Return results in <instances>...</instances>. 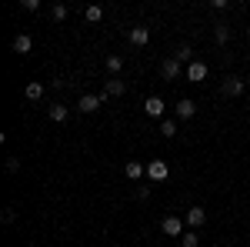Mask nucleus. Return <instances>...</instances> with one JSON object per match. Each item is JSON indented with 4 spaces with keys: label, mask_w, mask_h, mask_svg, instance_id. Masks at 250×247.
I'll use <instances>...</instances> for the list:
<instances>
[{
    "label": "nucleus",
    "mask_w": 250,
    "mask_h": 247,
    "mask_svg": "<svg viewBox=\"0 0 250 247\" xmlns=\"http://www.w3.org/2000/svg\"><path fill=\"white\" fill-rule=\"evenodd\" d=\"M247 90V80H240V77H227L224 84H220V94L224 97H240Z\"/></svg>",
    "instance_id": "f257e3e1"
},
{
    "label": "nucleus",
    "mask_w": 250,
    "mask_h": 247,
    "mask_svg": "<svg viewBox=\"0 0 250 247\" xmlns=\"http://www.w3.org/2000/svg\"><path fill=\"white\" fill-rule=\"evenodd\" d=\"M147 177H150V180H157V184H160V180H167V177H170L167 160H150V164H147Z\"/></svg>",
    "instance_id": "f03ea898"
},
{
    "label": "nucleus",
    "mask_w": 250,
    "mask_h": 247,
    "mask_svg": "<svg viewBox=\"0 0 250 247\" xmlns=\"http://www.w3.org/2000/svg\"><path fill=\"white\" fill-rule=\"evenodd\" d=\"M164 234L167 237H184V217H177V214H170V217H164Z\"/></svg>",
    "instance_id": "7ed1b4c3"
},
{
    "label": "nucleus",
    "mask_w": 250,
    "mask_h": 247,
    "mask_svg": "<svg viewBox=\"0 0 250 247\" xmlns=\"http://www.w3.org/2000/svg\"><path fill=\"white\" fill-rule=\"evenodd\" d=\"M164 111H167V107H164V100H160V97H147V100H144V114H147V117L164 120Z\"/></svg>",
    "instance_id": "20e7f679"
},
{
    "label": "nucleus",
    "mask_w": 250,
    "mask_h": 247,
    "mask_svg": "<svg viewBox=\"0 0 250 247\" xmlns=\"http://www.w3.org/2000/svg\"><path fill=\"white\" fill-rule=\"evenodd\" d=\"M173 111H177V120H190V117L197 114V104H193L190 97H180V100H177V107H173Z\"/></svg>",
    "instance_id": "39448f33"
},
{
    "label": "nucleus",
    "mask_w": 250,
    "mask_h": 247,
    "mask_svg": "<svg viewBox=\"0 0 250 247\" xmlns=\"http://www.w3.org/2000/svg\"><path fill=\"white\" fill-rule=\"evenodd\" d=\"M100 100H104V97H97V94H83L77 100V111L80 114H94V111H100Z\"/></svg>",
    "instance_id": "423d86ee"
},
{
    "label": "nucleus",
    "mask_w": 250,
    "mask_h": 247,
    "mask_svg": "<svg viewBox=\"0 0 250 247\" xmlns=\"http://www.w3.org/2000/svg\"><path fill=\"white\" fill-rule=\"evenodd\" d=\"M180 67H184V64H180L177 57H167L164 64H160V74H164V80H177V77H180Z\"/></svg>",
    "instance_id": "0eeeda50"
},
{
    "label": "nucleus",
    "mask_w": 250,
    "mask_h": 247,
    "mask_svg": "<svg viewBox=\"0 0 250 247\" xmlns=\"http://www.w3.org/2000/svg\"><path fill=\"white\" fill-rule=\"evenodd\" d=\"M184 221H187L190 227H204V224H207V210L204 207H190L187 214H184Z\"/></svg>",
    "instance_id": "6e6552de"
},
{
    "label": "nucleus",
    "mask_w": 250,
    "mask_h": 247,
    "mask_svg": "<svg viewBox=\"0 0 250 247\" xmlns=\"http://www.w3.org/2000/svg\"><path fill=\"white\" fill-rule=\"evenodd\" d=\"M207 77V64H200V60H193V64H187V80H193V84H200Z\"/></svg>",
    "instance_id": "1a4fd4ad"
},
{
    "label": "nucleus",
    "mask_w": 250,
    "mask_h": 247,
    "mask_svg": "<svg viewBox=\"0 0 250 247\" xmlns=\"http://www.w3.org/2000/svg\"><path fill=\"white\" fill-rule=\"evenodd\" d=\"M124 174H127V180H140V177L147 174V167H144L140 160H127V167H124Z\"/></svg>",
    "instance_id": "9d476101"
},
{
    "label": "nucleus",
    "mask_w": 250,
    "mask_h": 247,
    "mask_svg": "<svg viewBox=\"0 0 250 247\" xmlns=\"http://www.w3.org/2000/svg\"><path fill=\"white\" fill-rule=\"evenodd\" d=\"M104 94H107V97H124V94H127V84H124V80H117V77H114V80H107V87H104Z\"/></svg>",
    "instance_id": "9b49d317"
},
{
    "label": "nucleus",
    "mask_w": 250,
    "mask_h": 247,
    "mask_svg": "<svg viewBox=\"0 0 250 247\" xmlns=\"http://www.w3.org/2000/svg\"><path fill=\"white\" fill-rule=\"evenodd\" d=\"M147 40H150V30H147V27H134V30H130V44H134V47H144Z\"/></svg>",
    "instance_id": "f8f14e48"
},
{
    "label": "nucleus",
    "mask_w": 250,
    "mask_h": 247,
    "mask_svg": "<svg viewBox=\"0 0 250 247\" xmlns=\"http://www.w3.org/2000/svg\"><path fill=\"white\" fill-rule=\"evenodd\" d=\"M47 114H50V120H54V124H63V120L70 117V111H67L63 104H50V111H47Z\"/></svg>",
    "instance_id": "ddd939ff"
},
{
    "label": "nucleus",
    "mask_w": 250,
    "mask_h": 247,
    "mask_svg": "<svg viewBox=\"0 0 250 247\" xmlns=\"http://www.w3.org/2000/svg\"><path fill=\"white\" fill-rule=\"evenodd\" d=\"M30 47H34V40L27 37V34H17V37H14V50H17V54H27Z\"/></svg>",
    "instance_id": "4468645a"
},
{
    "label": "nucleus",
    "mask_w": 250,
    "mask_h": 247,
    "mask_svg": "<svg viewBox=\"0 0 250 247\" xmlns=\"http://www.w3.org/2000/svg\"><path fill=\"white\" fill-rule=\"evenodd\" d=\"M23 94H27V100H40V97H43V84H37V80H30Z\"/></svg>",
    "instance_id": "2eb2a0df"
},
{
    "label": "nucleus",
    "mask_w": 250,
    "mask_h": 247,
    "mask_svg": "<svg viewBox=\"0 0 250 247\" xmlns=\"http://www.w3.org/2000/svg\"><path fill=\"white\" fill-rule=\"evenodd\" d=\"M160 134H164V137H177V120H173V117H164V120H160Z\"/></svg>",
    "instance_id": "dca6fc26"
},
{
    "label": "nucleus",
    "mask_w": 250,
    "mask_h": 247,
    "mask_svg": "<svg viewBox=\"0 0 250 247\" xmlns=\"http://www.w3.org/2000/svg\"><path fill=\"white\" fill-rule=\"evenodd\" d=\"M213 37H217V44H227L230 40V27L227 23H213Z\"/></svg>",
    "instance_id": "f3484780"
},
{
    "label": "nucleus",
    "mask_w": 250,
    "mask_h": 247,
    "mask_svg": "<svg viewBox=\"0 0 250 247\" xmlns=\"http://www.w3.org/2000/svg\"><path fill=\"white\" fill-rule=\"evenodd\" d=\"M173 57H177V60H180V64H193V47H190V44H180V50H177V54H173Z\"/></svg>",
    "instance_id": "a211bd4d"
},
{
    "label": "nucleus",
    "mask_w": 250,
    "mask_h": 247,
    "mask_svg": "<svg viewBox=\"0 0 250 247\" xmlns=\"http://www.w3.org/2000/svg\"><path fill=\"white\" fill-rule=\"evenodd\" d=\"M107 70H110V74H120V70H124V57H117V54H110V57H107Z\"/></svg>",
    "instance_id": "6ab92c4d"
},
{
    "label": "nucleus",
    "mask_w": 250,
    "mask_h": 247,
    "mask_svg": "<svg viewBox=\"0 0 250 247\" xmlns=\"http://www.w3.org/2000/svg\"><path fill=\"white\" fill-rule=\"evenodd\" d=\"M180 244H184V247H197V244H200V237H197V230H184V237H180Z\"/></svg>",
    "instance_id": "aec40b11"
},
{
    "label": "nucleus",
    "mask_w": 250,
    "mask_h": 247,
    "mask_svg": "<svg viewBox=\"0 0 250 247\" xmlns=\"http://www.w3.org/2000/svg\"><path fill=\"white\" fill-rule=\"evenodd\" d=\"M83 17L90 20V23H97V20L104 17V7H97V3H94V7H87V10H83Z\"/></svg>",
    "instance_id": "412c9836"
},
{
    "label": "nucleus",
    "mask_w": 250,
    "mask_h": 247,
    "mask_svg": "<svg viewBox=\"0 0 250 247\" xmlns=\"http://www.w3.org/2000/svg\"><path fill=\"white\" fill-rule=\"evenodd\" d=\"M50 14H54V20H67V3H54V10H50Z\"/></svg>",
    "instance_id": "4be33fe9"
},
{
    "label": "nucleus",
    "mask_w": 250,
    "mask_h": 247,
    "mask_svg": "<svg viewBox=\"0 0 250 247\" xmlns=\"http://www.w3.org/2000/svg\"><path fill=\"white\" fill-rule=\"evenodd\" d=\"M20 171V160L17 157H7V174H17Z\"/></svg>",
    "instance_id": "5701e85b"
},
{
    "label": "nucleus",
    "mask_w": 250,
    "mask_h": 247,
    "mask_svg": "<svg viewBox=\"0 0 250 247\" xmlns=\"http://www.w3.org/2000/svg\"><path fill=\"white\" fill-rule=\"evenodd\" d=\"M0 217H3V224H14V217H17V214H14V207H3Z\"/></svg>",
    "instance_id": "b1692460"
},
{
    "label": "nucleus",
    "mask_w": 250,
    "mask_h": 247,
    "mask_svg": "<svg viewBox=\"0 0 250 247\" xmlns=\"http://www.w3.org/2000/svg\"><path fill=\"white\" fill-rule=\"evenodd\" d=\"M20 7H23V10H37L40 0H20Z\"/></svg>",
    "instance_id": "393cba45"
},
{
    "label": "nucleus",
    "mask_w": 250,
    "mask_h": 247,
    "mask_svg": "<svg viewBox=\"0 0 250 247\" xmlns=\"http://www.w3.org/2000/svg\"><path fill=\"white\" fill-rule=\"evenodd\" d=\"M247 90H250V77H247Z\"/></svg>",
    "instance_id": "a878e982"
},
{
    "label": "nucleus",
    "mask_w": 250,
    "mask_h": 247,
    "mask_svg": "<svg viewBox=\"0 0 250 247\" xmlns=\"http://www.w3.org/2000/svg\"><path fill=\"white\" fill-rule=\"evenodd\" d=\"M247 37H250V27H247Z\"/></svg>",
    "instance_id": "bb28decb"
}]
</instances>
